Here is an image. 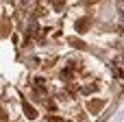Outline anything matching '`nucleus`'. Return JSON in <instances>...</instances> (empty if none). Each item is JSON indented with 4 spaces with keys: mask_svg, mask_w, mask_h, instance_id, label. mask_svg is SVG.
<instances>
[{
    "mask_svg": "<svg viewBox=\"0 0 124 122\" xmlns=\"http://www.w3.org/2000/svg\"><path fill=\"white\" fill-rule=\"evenodd\" d=\"M26 114H28V118H35V111H33V107H28V105H26Z\"/></svg>",
    "mask_w": 124,
    "mask_h": 122,
    "instance_id": "f257e3e1",
    "label": "nucleus"
}]
</instances>
